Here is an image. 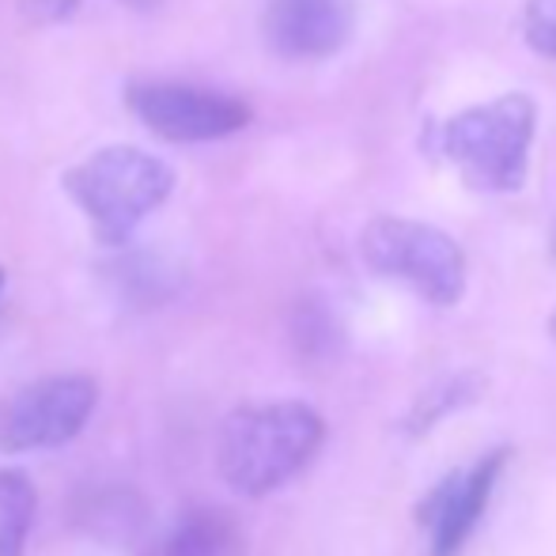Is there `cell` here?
<instances>
[{
    "label": "cell",
    "mask_w": 556,
    "mask_h": 556,
    "mask_svg": "<svg viewBox=\"0 0 556 556\" xmlns=\"http://www.w3.org/2000/svg\"><path fill=\"white\" fill-rule=\"evenodd\" d=\"M538 132V103L522 91H507L489 103L432 122L425 152L458 170L477 193H519L530 175V144Z\"/></svg>",
    "instance_id": "1"
},
{
    "label": "cell",
    "mask_w": 556,
    "mask_h": 556,
    "mask_svg": "<svg viewBox=\"0 0 556 556\" xmlns=\"http://www.w3.org/2000/svg\"><path fill=\"white\" fill-rule=\"evenodd\" d=\"M38 492L23 469H0V556H23L35 527Z\"/></svg>",
    "instance_id": "11"
},
{
    "label": "cell",
    "mask_w": 556,
    "mask_h": 556,
    "mask_svg": "<svg viewBox=\"0 0 556 556\" xmlns=\"http://www.w3.org/2000/svg\"><path fill=\"white\" fill-rule=\"evenodd\" d=\"M88 511V530L96 538H111V542H132L144 530V504L132 492H99L91 504H84Z\"/></svg>",
    "instance_id": "12"
},
{
    "label": "cell",
    "mask_w": 556,
    "mask_h": 556,
    "mask_svg": "<svg viewBox=\"0 0 556 556\" xmlns=\"http://www.w3.org/2000/svg\"><path fill=\"white\" fill-rule=\"evenodd\" d=\"M125 4H137V8H148V4H160V0H125Z\"/></svg>",
    "instance_id": "14"
},
{
    "label": "cell",
    "mask_w": 556,
    "mask_h": 556,
    "mask_svg": "<svg viewBox=\"0 0 556 556\" xmlns=\"http://www.w3.org/2000/svg\"><path fill=\"white\" fill-rule=\"evenodd\" d=\"M522 38L530 50L556 61V0H527L522 8Z\"/></svg>",
    "instance_id": "13"
},
{
    "label": "cell",
    "mask_w": 556,
    "mask_h": 556,
    "mask_svg": "<svg viewBox=\"0 0 556 556\" xmlns=\"http://www.w3.org/2000/svg\"><path fill=\"white\" fill-rule=\"evenodd\" d=\"M549 333H553V337H556V315H553V318H549Z\"/></svg>",
    "instance_id": "15"
},
{
    "label": "cell",
    "mask_w": 556,
    "mask_h": 556,
    "mask_svg": "<svg viewBox=\"0 0 556 556\" xmlns=\"http://www.w3.org/2000/svg\"><path fill=\"white\" fill-rule=\"evenodd\" d=\"M0 292H4V269H0Z\"/></svg>",
    "instance_id": "16"
},
{
    "label": "cell",
    "mask_w": 556,
    "mask_h": 556,
    "mask_svg": "<svg viewBox=\"0 0 556 556\" xmlns=\"http://www.w3.org/2000/svg\"><path fill=\"white\" fill-rule=\"evenodd\" d=\"M262 30L280 58L326 61L352 38V4L349 0H269Z\"/></svg>",
    "instance_id": "8"
},
{
    "label": "cell",
    "mask_w": 556,
    "mask_h": 556,
    "mask_svg": "<svg viewBox=\"0 0 556 556\" xmlns=\"http://www.w3.org/2000/svg\"><path fill=\"white\" fill-rule=\"evenodd\" d=\"M68 198L106 247H122L170 198L175 170L140 148H103L65 175Z\"/></svg>",
    "instance_id": "3"
},
{
    "label": "cell",
    "mask_w": 556,
    "mask_h": 556,
    "mask_svg": "<svg viewBox=\"0 0 556 556\" xmlns=\"http://www.w3.org/2000/svg\"><path fill=\"white\" fill-rule=\"evenodd\" d=\"M129 111L155 137L175 144L220 140L250 125V106L242 99L193 84H137L129 88Z\"/></svg>",
    "instance_id": "6"
},
{
    "label": "cell",
    "mask_w": 556,
    "mask_h": 556,
    "mask_svg": "<svg viewBox=\"0 0 556 556\" xmlns=\"http://www.w3.org/2000/svg\"><path fill=\"white\" fill-rule=\"evenodd\" d=\"M99 405L91 375H46L0 394V451L27 454L73 443Z\"/></svg>",
    "instance_id": "5"
},
{
    "label": "cell",
    "mask_w": 556,
    "mask_h": 556,
    "mask_svg": "<svg viewBox=\"0 0 556 556\" xmlns=\"http://www.w3.org/2000/svg\"><path fill=\"white\" fill-rule=\"evenodd\" d=\"M326 443V420L307 402H250L231 409L216 443V466L247 500L285 489Z\"/></svg>",
    "instance_id": "2"
},
{
    "label": "cell",
    "mask_w": 556,
    "mask_h": 556,
    "mask_svg": "<svg viewBox=\"0 0 556 556\" xmlns=\"http://www.w3.org/2000/svg\"><path fill=\"white\" fill-rule=\"evenodd\" d=\"M367 269L413 288L432 307H454L466 292V254L443 231L405 216H375L359 235Z\"/></svg>",
    "instance_id": "4"
},
{
    "label": "cell",
    "mask_w": 556,
    "mask_h": 556,
    "mask_svg": "<svg viewBox=\"0 0 556 556\" xmlns=\"http://www.w3.org/2000/svg\"><path fill=\"white\" fill-rule=\"evenodd\" d=\"M511 451H492L477 462L473 469H458V473L443 477L417 507V522L432 538V556H458L462 545L469 542L473 527L481 522L484 507L492 500L500 473L507 466Z\"/></svg>",
    "instance_id": "7"
},
{
    "label": "cell",
    "mask_w": 556,
    "mask_h": 556,
    "mask_svg": "<svg viewBox=\"0 0 556 556\" xmlns=\"http://www.w3.org/2000/svg\"><path fill=\"white\" fill-rule=\"evenodd\" d=\"M152 556H242V530L220 507H190L163 530Z\"/></svg>",
    "instance_id": "9"
},
{
    "label": "cell",
    "mask_w": 556,
    "mask_h": 556,
    "mask_svg": "<svg viewBox=\"0 0 556 556\" xmlns=\"http://www.w3.org/2000/svg\"><path fill=\"white\" fill-rule=\"evenodd\" d=\"M484 390V379L477 371H458V375H446V379L432 382V387L420 394V402L413 405L409 413H405V425L402 432L413 435V440H420V435L432 432L440 420H446L451 413L466 409V405H473L477 397H481Z\"/></svg>",
    "instance_id": "10"
}]
</instances>
